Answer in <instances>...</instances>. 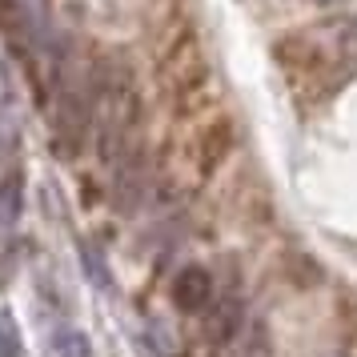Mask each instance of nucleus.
Segmentation results:
<instances>
[{"label": "nucleus", "instance_id": "obj_6", "mask_svg": "<svg viewBox=\"0 0 357 357\" xmlns=\"http://www.w3.org/2000/svg\"><path fill=\"white\" fill-rule=\"evenodd\" d=\"M285 273H293L297 289H313V285H321V281H325V269L313 257H305V253H289V261H285Z\"/></svg>", "mask_w": 357, "mask_h": 357}, {"label": "nucleus", "instance_id": "obj_7", "mask_svg": "<svg viewBox=\"0 0 357 357\" xmlns=\"http://www.w3.org/2000/svg\"><path fill=\"white\" fill-rule=\"evenodd\" d=\"M0 357H20V333L8 313H0Z\"/></svg>", "mask_w": 357, "mask_h": 357}, {"label": "nucleus", "instance_id": "obj_10", "mask_svg": "<svg viewBox=\"0 0 357 357\" xmlns=\"http://www.w3.org/2000/svg\"><path fill=\"white\" fill-rule=\"evenodd\" d=\"M313 4H341V0H313Z\"/></svg>", "mask_w": 357, "mask_h": 357}, {"label": "nucleus", "instance_id": "obj_8", "mask_svg": "<svg viewBox=\"0 0 357 357\" xmlns=\"http://www.w3.org/2000/svg\"><path fill=\"white\" fill-rule=\"evenodd\" d=\"M81 261H84V273L93 277L100 289H109V285H113V281H109V269H105V261H100L97 249H89V245H84V249H81Z\"/></svg>", "mask_w": 357, "mask_h": 357}, {"label": "nucleus", "instance_id": "obj_3", "mask_svg": "<svg viewBox=\"0 0 357 357\" xmlns=\"http://www.w3.org/2000/svg\"><path fill=\"white\" fill-rule=\"evenodd\" d=\"M241 301L237 297H221L217 305L209 309V317H205V341H213V345H225V341L237 337V329H241Z\"/></svg>", "mask_w": 357, "mask_h": 357}, {"label": "nucleus", "instance_id": "obj_5", "mask_svg": "<svg viewBox=\"0 0 357 357\" xmlns=\"http://www.w3.org/2000/svg\"><path fill=\"white\" fill-rule=\"evenodd\" d=\"M49 357H93V341L81 329H56L49 337Z\"/></svg>", "mask_w": 357, "mask_h": 357}, {"label": "nucleus", "instance_id": "obj_4", "mask_svg": "<svg viewBox=\"0 0 357 357\" xmlns=\"http://www.w3.org/2000/svg\"><path fill=\"white\" fill-rule=\"evenodd\" d=\"M20 209H24V177L8 173V177H0V229L17 225Z\"/></svg>", "mask_w": 357, "mask_h": 357}, {"label": "nucleus", "instance_id": "obj_9", "mask_svg": "<svg viewBox=\"0 0 357 357\" xmlns=\"http://www.w3.org/2000/svg\"><path fill=\"white\" fill-rule=\"evenodd\" d=\"M349 40L357 45V20H349Z\"/></svg>", "mask_w": 357, "mask_h": 357}, {"label": "nucleus", "instance_id": "obj_2", "mask_svg": "<svg viewBox=\"0 0 357 357\" xmlns=\"http://www.w3.org/2000/svg\"><path fill=\"white\" fill-rule=\"evenodd\" d=\"M233 141H237V129H233L229 116L213 121L209 129H201V137H197V161H201V173H213L217 165L225 161L229 153H233Z\"/></svg>", "mask_w": 357, "mask_h": 357}, {"label": "nucleus", "instance_id": "obj_1", "mask_svg": "<svg viewBox=\"0 0 357 357\" xmlns=\"http://www.w3.org/2000/svg\"><path fill=\"white\" fill-rule=\"evenodd\" d=\"M213 301V277L205 265H185L177 277H173V305L181 313H201L209 309Z\"/></svg>", "mask_w": 357, "mask_h": 357}]
</instances>
